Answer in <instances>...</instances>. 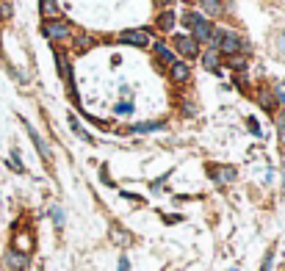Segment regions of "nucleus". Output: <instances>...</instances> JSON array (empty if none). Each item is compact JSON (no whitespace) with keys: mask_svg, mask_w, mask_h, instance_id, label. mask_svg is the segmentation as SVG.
Masks as SVG:
<instances>
[{"mask_svg":"<svg viewBox=\"0 0 285 271\" xmlns=\"http://www.w3.org/2000/svg\"><path fill=\"white\" fill-rule=\"evenodd\" d=\"M183 25H186V28L194 34L197 42H202V39H210V36H213V25H210V22L205 20L200 11H186V14H183Z\"/></svg>","mask_w":285,"mask_h":271,"instance_id":"obj_1","label":"nucleus"},{"mask_svg":"<svg viewBox=\"0 0 285 271\" xmlns=\"http://www.w3.org/2000/svg\"><path fill=\"white\" fill-rule=\"evenodd\" d=\"M213 50H222L227 56H236L238 50H241V39H238L236 31H219L213 36Z\"/></svg>","mask_w":285,"mask_h":271,"instance_id":"obj_2","label":"nucleus"},{"mask_svg":"<svg viewBox=\"0 0 285 271\" xmlns=\"http://www.w3.org/2000/svg\"><path fill=\"white\" fill-rule=\"evenodd\" d=\"M174 47H177V53L186 56V58H197V56H200V42H197L194 36L177 34V36H174Z\"/></svg>","mask_w":285,"mask_h":271,"instance_id":"obj_3","label":"nucleus"},{"mask_svg":"<svg viewBox=\"0 0 285 271\" xmlns=\"http://www.w3.org/2000/svg\"><path fill=\"white\" fill-rule=\"evenodd\" d=\"M42 34L47 36V39H67V36L72 34V28L67 25V22H61V20H47L42 25Z\"/></svg>","mask_w":285,"mask_h":271,"instance_id":"obj_4","label":"nucleus"},{"mask_svg":"<svg viewBox=\"0 0 285 271\" xmlns=\"http://www.w3.org/2000/svg\"><path fill=\"white\" fill-rule=\"evenodd\" d=\"M125 44H133V47H147L150 44V31L147 28H136V31H125L119 36Z\"/></svg>","mask_w":285,"mask_h":271,"instance_id":"obj_5","label":"nucleus"},{"mask_svg":"<svg viewBox=\"0 0 285 271\" xmlns=\"http://www.w3.org/2000/svg\"><path fill=\"white\" fill-rule=\"evenodd\" d=\"M208 174L219 183V186H227V183L236 180V166H210Z\"/></svg>","mask_w":285,"mask_h":271,"instance_id":"obj_6","label":"nucleus"},{"mask_svg":"<svg viewBox=\"0 0 285 271\" xmlns=\"http://www.w3.org/2000/svg\"><path fill=\"white\" fill-rule=\"evenodd\" d=\"M6 263H8V269H14V271H22V269H28V255L25 252H17V249H8L6 252Z\"/></svg>","mask_w":285,"mask_h":271,"instance_id":"obj_7","label":"nucleus"},{"mask_svg":"<svg viewBox=\"0 0 285 271\" xmlns=\"http://www.w3.org/2000/svg\"><path fill=\"white\" fill-rule=\"evenodd\" d=\"M169 77H172L174 83H186L188 77H191V67L183 61H174L172 67H169Z\"/></svg>","mask_w":285,"mask_h":271,"instance_id":"obj_8","label":"nucleus"},{"mask_svg":"<svg viewBox=\"0 0 285 271\" xmlns=\"http://www.w3.org/2000/svg\"><path fill=\"white\" fill-rule=\"evenodd\" d=\"M25 130L31 133V139H34V144L39 147V153H42V158H44V160H50V147L42 141V136H39V133L34 130V125H31V122H25Z\"/></svg>","mask_w":285,"mask_h":271,"instance_id":"obj_9","label":"nucleus"},{"mask_svg":"<svg viewBox=\"0 0 285 271\" xmlns=\"http://www.w3.org/2000/svg\"><path fill=\"white\" fill-rule=\"evenodd\" d=\"M155 56H158V61H161V64H169V67H172V64L177 61V58H174V53H172V50H169L163 42L155 44Z\"/></svg>","mask_w":285,"mask_h":271,"instance_id":"obj_10","label":"nucleus"},{"mask_svg":"<svg viewBox=\"0 0 285 271\" xmlns=\"http://www.w3.org/2000/svg\"><path fill=\"white\" fill-rule=\"evenodd\" d=\"M202 67H205V70H210V72H216V70H219V50H213V47H210L208 53L202 56Z\"/></svg>","mask_w":285,"mask_h":271,"instance_id":"obj_11","label":"nucleus"},{"mask_svg":"<svg viewBox=\"0 0 285 271\" xmlns=\"http://www.w3.org/2000/svg\"><path fill=\"white\" fill-rule=\"evenodd\" d=\"M39 8H42V14L47 20H58V6L56 0H39Z\"/></svg>","mask_w":285,"mask_h":271,"instance_id":"obj_12","label":"nucleus"},{"mask_svg":"<svg viewBox=\"0 0 285 271\" xmlns=\"http://www.w3.org/2000/svg\"><path fill=\"white\" fill-rule=\"evenodd\" d=\"M200 6L208 11L210 17H216V14H222V3L219 0H200Z\"/></svg>","mask_w":285,"mask_h":271,"instance_id":"obj_13","label":"nucleus"},{"mask_svg":"<svg viewBox=\"0 0 285 271\" xmlns=\"http://www.w3.org/2000/svg\"><path fill=\"white\" fill-rule=\"evenodd\" d=\"M158 25H161V31H172V25H174V11H172V8H166V11L161 14Z\"/></svg>","mask_w":285,"mask_h":271,"instance_id":"obj_14","label":"nucleus"},{"mask_svg":"<svg viewBox=\"0 0 285 271\" xmlns=\"http://www.w3.org/2000/svg\"><path fill=\"white\" fill-rule=\"evenodd\" d=\"M70 127H72V133H75V136H81L86 144H91V136H89V133H86L81 125H78V119H75V116H70Z\"/></svg>","mask_w":285,"mask_h":271,"instance_id":"obj_15","label":"nucleus"},{"mask_svg":"<svg viewBox=\"0 0 285 271\" xmlns=\"http://www.w3.org/2000/svg\"><path fill=\"white\" fill-rule=\"evenodd\" d=\"M136 133H150V130H163V122H144V125L133 127Z\"/></svg>","mask_w":285,"mask_h":271,"instance_id":"obj_16","label":"nucleus"},{"mask_svg":"<svg viewBox=\"0 0 285 271\" xmlns=\"http://www.w3.org/2000/svg\"><path fill=\"white\" fill-rule=\"evenodd\" d=\"M50 216H53V224H56V227L61 230V227H64V210H61V208H58V205H56V208L50 210Z\"/></svg>","mask_w":285,"mask_h":271,"instance_id":"obj_17","label":"nucleus"},{"mask_svg":"<svg viewBox=\"0 0 285 271\" xmlns=\"http://www.w3.org/2000/svg\"><path fill=\"white\" fill-rule=\"evenodd\" d=\"M91 44H94V42H91V36H78V39H75V47L78 50H89Z\"/></svg>","mask_w":285,"mask_h":271,"instance_id":"obj_18","label":"nucleus"},{"mask_svg":"<svg viewBox=\"0 0 285 271\" xmlns=\"http://www.w3.org/2000/svg\"><path fill=\"white\" fill-rule=\"evenodd\" d=\"M277 133H280V141L285 144V111H280L277 116Z\"/></svg>","mask_w":285,"mask_h":271,"instance_id":"obj_19","label":"nucleus"},{"mask_svg":"<svg viewBox=\"0 0 285 271\" xmlns=\"http://www.w3.org/2000/svg\"><path fill=\"white\" fill-rule=\"evenodd\" d=\"M11 169H14V172H25V166H22V160H20V153H11Z\"/></svg>","mask_w":285,"mask_h":271,"instance_id":"obj_20","label":"nucleus"},{"mask_svg":"<svg viewBox=\"0 0 285 271\" xmlns=\"http://www.w3.org/2000/svg\"><path fill=\"white\" fill-rule=\"evenodd\" d=\"M257 97H260V105H263L266 111H271V94H269V91H260Z\"/></svg>","mask_w":285,"mask_h":271,"instance_id":"obj_21","label":"nucleus"},{"mask_svg":"<svg viewBox=\"0 0 285 271\" xmlns=\"http://www.w3.org/2000/svg\"><path fill=\"white\" fill-rule=\"evenodd\" d=\"M117 114H133V103H119L117 105Z\"/></svg>","mask_w":285,"mask_h":271,"instance_id":"obj_22","label":"nucleus"},{"mask_svg":"<svg viewBox=\"0 0 285 271\" xmlns=\"http://www.w3.org/2000/svg\"><path fill=\"white\" fill-rule=\"evenodd\" d=\"M246 122H249V130L255 133V136H260V125H257V119H255V116H249Z\"/></svg>","mask_w":285,"mask_h":271,"instance_id":"obj_23","label":"nucleus"},{"mask_svg":"<svg viewBox=\"0 0 285 271\" xmlns=\"http://www.w3.org/2000/svg\"><path fill=\"white\" fill-rule=\"evenodd\" d=\"M0 17H11V6L8 3H0Z\"/></svg>","mask_w":285,"mask_h":271,"instance_id":"obj_24","label":"nucleus"},{"mask_svg":"<svg viewBox=\"0 0 285 271\" xmlns=\"http://www.w3.org/2000/svg\"><path fill=\"white\" fill-rule=\"evenodd\" d=\"M127 269H130V260L122 255V257H119V271H127Z\"/></svg>","mask_w":285,"mask_h":271,"instance_id":"obj_25","label":"nucleus"},{"mask_svg":"<svg viewBox=\"0 0 285 271\" xmlns=\"http://www.w3.org/2000/svg\"><path fill=\"white\" fill-rule=\"evenodd\" d=\"M271 260H274V252H269V255H266V260H263V271H269V269H271Z\"/></svg>","mask_w":285,"mask_h":271,"instance_id":"obj_26","label":"nucleus"},{"mask_svg":"<svg viewBox=\"0 0 285 271\" xmlns=\"http://www.w3.org/2000/svg\"><path fill=\"white\" fill-rule=\"evenodd\" d=\"M230 271H238V269H230Z\"/></svg>","mask_w":285,"mask_h":271,"instance_id":"obj_27","label":"nucleus"}]
</instances>
